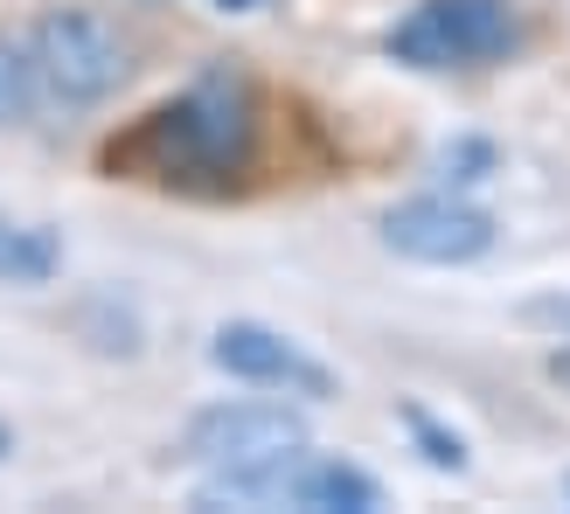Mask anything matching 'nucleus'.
Instances as JSON below:
<instances>
[{"label":"nucleus","mask_w":570,"mask_h":514,"mask_svg":"<svg viewBox=\"0 0 570 514\" xmlns=\"http://www.w3.org/2000/svg\"><path fill=\"white\" fill-rule=\"evenodd\" d=\"M258 147V105L244 77H203L188 98L154 111L126 147H111V167H139L147 181H237Z\"/></svg>","instance_id":"1"},{"label":"nucleus","mask_w":570,"mask_h":514,"mask_svg":"<svg viewBox=\"0 0 570 514\" xmlns=\"http://www.w3.org/2000/svg\"><path fill=\"white\" fill-rule=\"evenodd\" d=\"M42 70V91L63 105H98L126 83L132 70V42L119 36V21L98 8H49L36 21V42H28Z\"/></svg>","instance_id":"2"},{"label":"nucleus","mask_w":570,"mask_h":514,"mask_svg":"<svg viewBox=\"0 0 570 514\" xmlns=\"http://www.w3.org/2000/svg\"><path fill=\"white\" fill-rule=\"evenodd\" d=\"M515 36L522 28L508 0H417L390 28V56L411 70H473V63H501Z\"/></svg>","instance_id":"3"},{"label":"nucleus","mask_w":570,"mask_h":514,"mask_svg":"<svg viewBox=\"0 0 570 514\" xmlns=\"http://www.w3.org/2000/svg\"><path fill=\"white\" fill-rule=\"evenodd\" d=\"M306 452V417L285 411V404H216V411H195L181 452L175 459L195 466H272V459H293Z\"/></svg>","instance_id":"4"},{"label":"nucleus","mask_w":570,"mask_h":514,"mask_svg":"<svg viewBox=\"0 0 570 514\" xmlns=\"http://www.w3.org/2000/svg\"><path fill=\"white\" fill-rule=\"evenodd\" d=\"M383 244L411 265H473V257H488L494 223L452 195H417V202H396L383 216Z\"/></svg>","instance_id":"5"},{"label":"nucleus","mask_w":570,"mask_h":514,"mask_svg":"<svg viewBox=\"0 0 570 514\" xmlns=\"http://www.w3.org/2000/svg\"><path fill=\"white\" fill-rule=\"evenodd\" d=\"M209 362L230 368L237 383H265V389H293V396H334V376L313 355H299L285 334L258 327V320H230L216 327L209 340Z\"/></svg>","instance_id":"6"},{"label":"nucleus","mask_w":570,"mask_h":514,"mask_svg":"<svg viewBox=\"0 0 570 514\" xmlns=\"http://www.w3.org/2000/svg\"><path fill=\"white\" fill-rule=\"evenodd\" d=\"M285 507H306V514H376L383 487L348 459H293V480H285Z\"/></svg>","instance_id":"7"},{"label":"nucleus","mask_w":570,"mask_h":514,"mask_svg":"<svg viewBox=\"0 0 570 514\" xmlns=\"http://www.w3.org/2000/svg\"><path fill=\"white\" fill-rule=\"evenodd\" d=\"M49 271H56V237L0 216V285H42Z\"/></svg>","instance_id":"8"},{"label":"nucleus","mask_w":570,"mask_h":514,"mask_svg":"<svg viewBox=\"0 0 570 514\" xmlns=\"http://www.w3.org/2000/svg\"><path fill=\"white\" fill-rule=\"evenodd\" d=\"M42 98V70L21 42L0 36V126H28V111Z\"/></svg>","instance_id":"9"},{"label":"nucleus","mask_w":570,"mask_h":514,"mask_svg":"<svg viewBox=\"0 0 570 514\" xmlns=\"http://www.w3.org/2000/svg\"><path fill=\"white\" fill-rule=\"evenodd\" d=\"M411 432H417V445H424V459H432V466H445V473H460V466H466V445H460V438H445L424 411H411Z\"/></svg>","instance_id":"10"},{"label":"nucleus","mask_w":570,"mask_h":514,"mask_svg":"<svg viewBox=\"0 0 570 514\" xmlns=\"http://www.w3.org/2000/svg\"><path fill=\"white\" fill-rule=\"evenodd\" d=\"M522 320H529V327H543V334H563V340H570V299H563V293H557V299H529V306H522Z\"/></svg>","instance_id":"11"},{"label":"nucleus","mask_w":570,"mask_h":514,"mask_svg":"<svg viewBox=\"0 0 570 514\" xmlns=\"http://www.w3.org/2000/svg\"><path fill=\"white\" fill-rule=\"evenodd\" d=\"M494 154L480 147V139H466V147H445V175L452 181H480V167H488Z\"/></svg>","instance_id":"12"},{"label":"nucleus","mask_w":570,"mask_h":514,"mask_svg":"<svg viewBox=\"0 0 570 514\" xmlns=\"http://www.w3.org/2000/svg\"><path fill=\"white\" fill-rule=\"evenodd\" d=\"M216 8H265V0H216Z\"/></svg>","instance_id":"13"},{"label":"nucleus","mask_w":570,"mask_h":514,"mask_svg":"<svg viewBox=\"0 0 570 514\" xmlns=\"http://www.w3.org/2000/svg\"><path fill=\"white\" fill-rule=\"evenodd\" d=\"M0 459H8V432H0Z\"/></svg>","instance_id":"14"}]
</instances>
